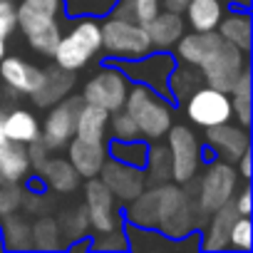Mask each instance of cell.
<instances>
[{
	"mask_svg": "<svg viewBox=\"0 0 253 253\" xmlns=\"http://www.w3.org/2000/svg\"><path fill=\"white\" fill-rule=\"evenodd\" d=\"M62 0H18L15 25L28 47L40 57H52L65 28Z\"/></svg>",
	"mask_w": 253,
	"mask_h": 253,
	"instance_id": "1",
	"label": "cell"
},
{
	"mask_svg": "<svg viewBox=\"0 0 253 253\" xmlns=\"http://www.w3.org/2000/svg\"><path fill=\"white\" fill-rule=\"evenodd\" d=\"M201 223L204 216L186 184H157V231H162L169 238H186L189 233L199 231Z\"/></svg>",
	"mask_w": 253,
	"mask_h": 253,
	"instance_id": "2",
	"label": "cell"
},
{
	"mask_svg": "<svg viewBox=\"0 0 253 253\" xmlns=\"http://www.w3.org/2000/svg\"><path fill=\"white\" fill-rule=\"evenodd\" d=\"M124 109L129 112L139 126V134L147 142H162L174 124V102L157 89L132 82L124 99Z\"/></svg>",
	"mask_w": 253,
	"mask_h": 253,
	"instance_id": "3",
	"label": "cell"
},
{
	"mask_svg": "<svg viewBox=\"0 0 253 253\" xmlns=\"http://www.w3.org/2000/svg\"><path fill=\"white\" fill-rule=\"evenodd\" d=\"M102 55V25L97 18H72L67 33H62L52 60L67 72L84 70L94 57Z\"/></svg>",
	"mask_w": 253,
	"mask_h": 253,
	"instance_id": "4",
	"label": "cell"
},
{
	"mask_svg": "<svg viewBox=\"0 0 253 253\" xmlns=\"http://www.w3.org/2000/svg\"><path fill=\"white\" fill-rule=\"evenodd\" d=\"M189 184H194V189H189V191L194 194V201H196L201 216L206 218L211 211L233 201L241 179H238V171L233 164H228L223 159H211V162L201 164L199 174Z\"/></svg>",
	"mask_w": 253,
	"mask_h": 253,
	"instance_id": "5",
	"label": "cell"
},
{
	"mask_svg": "<svg viewBox=\"0 0 253 253\" xmlns=\"http://www.w3.org/2000/svg\"><path fill=\"white\" fill-rule=\"evenodd\" d=\"M99 25H102V52H107V57H112L114 62L137 60L152 50L147 28L134 20L104 15Z\"/></svg>",
	"mask_w": 253,
	"mask_h": 253,
	"instance_id": "6",
	"label": "cell"
},
{
	"mask_svg": "<svg viewBox=\"0 0 253 253\" xmlns=\"http://www.w3.org/2000/svg\"><path fill=\"white\" fill-rule=\"evenodd\" d=\"M129 84H132V80L124 75L119 62H104L84 80L80 97L87 104H97L107 112H117L124 107Z\"/></svg>",
	"mask_w": 253,
	"mask_h": 253,
	"instance_id": "7",
	"label": "cell"
},
{
	"mask_svg": "<svg viewBox=\"0 0 253 253\" xmlns=\"http://www.w3.org/2000/svg\"><path fill=\"white\" fill-rule=\"evenodd\" d=\"M164 139H167L164 144H167L169 157H171V181L189 184L204 164V157H201L204 142H201V137L191 129L189 124L174 122Z\"/></svg>",
	"mask_w": 253,
	"mask_h": 253,
	"instance_id": "8",
	"label": "cell"
},
{
	"mask_svg": "<svg viewBox=\"0 0 253 253\" xmlns=\"http://www.w3.org/2000/svg\"><path fill=\"white\" fill-rule=\"evenodd\" d=\"M184 117L189 119V124L201 126V129L213 126V124L231 122L233 119L231 97H228V92L201 84L184 99Z\"/></svg>",
	"mask_w": 253,
	"mask_h": 253,
	"instance_id": "9",
	"label": "cell"
},
{
	"mask_svg": "<svg viewBox=\"0 0 253 253\" xmlns=\"http://www.w3.org/2000/svg\"><path fill=\"white\" fill-rule=\"evenodd\" d=\"M176 62L179 60H176V55L171 50H149L147 55H142L137 60L119 62V67L124 70V75L129 77L132 82L147 84V87L157 89L159 94L169 97L167 82H169V75L174 72Z\"/></svg>",
	"mask_w": 253,
	"mask_h": 253,
	"instance_id": "10",
	"label": "cell"
},
{
	"mask_svg": "<svg viewBox=\"0 0 253 253\" xmlns=\"http://www.w3.org/2000/svg\"><path fill=\"white\" fill-rule=\"evenodd\" d=\"M82 206L87 211V221H89V231H109V228H119L124 226V216L117 206V199L112 196V191L104 186V181L99 176L92 179H82Z\"/></svg>",
	"mask_w": 253,
	"mask_h": 253,
	"instance_id": "11",
	"label": "cell"
},
{
	"mask_svg": "<svg viewBox=\"0 0 253 253\" xmlns=\"http://www.w3.org/2000/svg\"><path fill=\"white\" fill-rule=\"evenodd\" d=\"M80 104H82L80 94H67L65 99L45 109V117L40 122V139L50 152L65 149L67 142L75 137V119Z\"/></svg>",
	"mask_w": 253,
	"mask_h": 253,
	"instance_id": "12",
	"label": "cell"
},
{
	"mask_svg": "<svg viewBox=\"0 0 253 253\" xmlns=\"http://www.w3.org/2000/svg\"><path fill=\"white\" fill-rule=\"evenodd\" d=\"M201 80L204 84L221 89V92H231V87L238 82V77L248 70V52L238 50L236 45L223 42L211 60H206L201 67Z\"/></svg>",
	"mask_w": 253,
	"mask_h": 253,
	"instance_id": "13",
	"label": "cell"
},
{
	"mask_svg": "<svg viewBox=\"0 0 253 253\" xmlns=\"http://www.w3.org/2000/svg\"><path fill=\"white\" fill-rule=\"evenodd\" d=\"M209 149L216 152V159H223L228 164H236V159L246 152H251V134L248 126H241L236 119L223 122V124H213L204 129V139H201Z\"/></svg>",
	"mask_w": 253,
	"mask_h": 253,
	"instance_id": "14",
	"label": "cell"
},
{
	"mask_svg": "<svg viewBox=\"0 0 253 253\" xmlns=\"http://www.w3.org/2000/svg\"><path fill=\"white\" fill-rule=\"evenodd\" d=\"M99 179L112 191L117 204L132 201L134 196H139L149 186L147 174H144L142 167H132V164H124V162H117V159H107L104 162V167L99 171Z\"/></svg>",
	"mask_w": 253,
	"mask_h": 253,
	"instance_id": "15",
	"label": "cell"
},
{
	"mask_svg": "<svg viewBox=\"0 0 253 253\" xmlns=\"http://www.w3.org/2000/svg\"><path fill=\"white\" fill-rule=\"evenodd\" d=\"M45 77V67L20 57V55H5L0 60V82L15 94H30L40 87Z\"/></svg>",
	"mask_w": 253,
	"mask_h": 253,
	"instance_id": "16",
	"label": "cell"
},
{
	"mask_svg": "<svg viewBox=\"0 0 253 253\" xmlns=\"http://www.w3.org/2000/svg\"><path fill=\"white\" fill-rule=\"evenodd\" d=\"M38 179L42 181L47 194H60V196H70L82 186V176L75 171L67 157H57L55 152L40 164Z\"/></svg>",
	"mask_w": 253,
	"mask_h": 253,
	"instance_id": "17",
	"label": "cell"
},
{
	"mask_svg": "<svg viewBox=\"0 0 253 253\" xmlns=\"http://www.w3.org/2000/svg\"><path fill=\"white\" fill-rule=\"evenodd\" d=\"M77 84V72H67L57 65L45 67V77L40 82V87L35 92H30V102L35 104V109H47L52 104H57L60 99H65L67 94H72Z\"/></svg>",
	"mask_w": 253,
	"mask_h": 253,
	"instance_id": "18",
	"label": "cell"
},
{
	"mask_svg": "<svg viewBox=\"0 0 253 253\" xmlns=\"http://www.w3.org/2000/svg\"><path fill=\"white\" fill-rule=\"evenodd\" d=\"M221 45H223V38L216 30H211V33H194L191 30V33H184L179 38V42L174 45L171 52L176 55L179 62L191 65V67H201L206 60L213 57V52Z\"/></svg>",
	"mask_w": 253,
	"mask_h": 253,
	"instance_id": "19",
	"label": "cell"
},
{
	"mask_svg": "<svg viewBox=\"0 0 253 253\" xmlns=\"http://www.w3.org/2000/svg\"><path fill=\"white\" fill-rule=\"evenodd\" d=\"M65 152H67V162L75 167V171H77L82 179L99 176L104 162L109 159V154H107V142H84V139L72 137V139L67 142Z\"/></svg>",
	"mask_w": 253,
	"mask_h": 253,
	"instance_id": "20",
	"label": "cell"
},
{
	"mask_svg": "<svg viewBox=\"0 0 253 253\" xmlns=\"http://www.w3.org/2000/svg\"><path fill=\"white\" fill-rule=\"evenodd\" d=\"M241 213L236 211L233 201L223 204L221 209L211 211L206 218H204V231L199 233V248L201 251H226L228 248V233H231V226L233 221L238 218Z\"/></svg>",
	"mask_w": 253,
	"mask_h": 253,
	"instance_id": "21",
	"label": "cell"
},
{
	"mask_svg": "<svg viewBox=\"0 0 253 253\" xmlns=\"http://www.w3.org/2000/svg\"><path fill=\"white\" fill-rule=\"evenodd\" d=\"M144 28H147L152 50H174L179 38L186 33L184 15L176 10H169V8H162L159 15H154Z\"/></svg>",
	"mask_w": 253,
	"mask_h": 253,
	"instance_id": "22",
	"label": "cell"
},
{
	"mask_svg": "<svg viewBox=\"0 0 253 253\" xmlns=\"http://www.w3.org/2000/svg\"><path fill=\"white\" fill-rule=\"evenodd\" d=\"M33 176L28 147L18 142L0 144V184H25Z\"/></svg>",
	"mask_w": 253,
	"mask_h": 253,
	"instance_id": "23",
	"label": "cell"
},
{
	"mask_svg": "<svg viewBox=\"0 0 253 253\" xmlns=\"http://www.w3.org/2000/svg\"><path fill=\"white\" fill-rule=\"evenodd\" d=\"M184 23L194 33H211L218 28L221 18L226 15L223 0H189L181 10Z\"/></svg>",
	"mask_w": 253,
	"mask_h": 253,
	"instance_id": "24",
	"label": "cell"
},
{
	"mask_svg": "<svg viewBox=\"0 0 253 253\" xmlns=\"http://www.w3.org/2000/svg\"><path fill=\"white\" fill-rule=\"evenodd\" d=\"M109 114L107 109L97 107V104H87L82 102L77 109V119H75V137L84 139V142H107L109 134Z\"/></svg>",
	"mask_w": 253,
	"mask_h": 253,
	"instance_id": "25",
	"label": "cell"
},
{
	"mask_svg": "<svg viewBox=\"0 0 253 253\" xmlns=\"http://www.w3.org/2000/svg\"><path fill=\"white\" fill-rule=\"evenodd\" d=\"M216 33L223 38V42L236 45L238 50L251 55V35H253V30H251V13L248 10H238V8H233L231 13L226 10V15L221 18Z\"/></svg>",
	"mask_w": 253,
	"mask_h": 253,
	"instance_id": "26",
	"label": "cell"
},
{
	"mask_svg": "<svg viewBox=\"0 0 253 253\" xmlns=\"http://www.w3.org/2000/svg\"><path fill=\"white\" fill-rule=\"evenodd\" d=\"M5 137L8 142H18V144H30L35 139H40V119L35 112L30 109H23V107H15L10 112H5Z\"/></svg>",
	"mask_w": 253,
	"mask_h": 253,
	"instance_id": "27",
	"label": "cell"
},
{
	"mask_svg": "<svg viewBox=\"0 0 253 253\" xmlns=\"http://www.w3.org/2000/svg\"><path fill=\"white\" fill-rule=\"evenodd\" d=\"M124 223L139 226V228H154L157 223V184H149L139 196L124 204Z\"/></svg>",
	"mask_w": 253,
	"mask_h": 253,
	"instance_id": "28",
	"label": "cell"
},
{
	"mask_svg": "<svg viewBox=\"0 0 253 253\" xmlns=\"http://www.w3.org/2000/svg\"><path fill=\"white\" fill-rule=\"evenodd\" d=\"M0 246L5 251H33L30 221L25 218V213L13 211L0 218Z\"/></svg>",
	"mask_w": 253,
	"mask_h": 253,
	"instance_id": "29",
	"label": "cell"
},
{
	"mask_svg": "<svg viewBox=\"0 0 253 253\" xmlns=\"http://www.w3.org/2000/svg\"><path fill=\"white\" fill-rule=\"evenodd\" d=\"M30 236H33L35 251H62V248H67V238L62 233V226H60L57 216H52V213L35 216V221L30 223Z\"/></svg>",
	"mask_w": 253,
	"mask_h": 253,
	"instance_id": "30",
	"label": "cell"
},
{
	"mask_svg": "<svg viewBox=\"0 0 253 253\" xmlns=\"http://www.w3.org/2000/svg\"><path fill=\"white\" fill-rule=\"evenodd\" d=\"M204 80H201V70L199 67H191V65H184V62H176L174 72L169 75V82H167V92H169V99H179L184 102L196 87H201Z\"/></svg>",
	"mask_w": 253,
	"mask_h": 253,
	"instance_id": "31",
	"label": "cell"
},
{
	"mask_svg": "<svg viewBox=\"0 0 253 253\" xmlns=\"http://www.w3.org/2000/svg\"><path fill=\"white\" fill-rule=\"evenodd\" d=\"M144 174L149 184H164L171 181V157L169 149L162 142H149V152H147V162H144Z\"/></svg>",
	"mask_w": 253,
	"mask_h": 253,
	"instance_id": "32",
	"label": "cell"
},
{
	"mask_svg": "<svg viewBox=\"0 0 253 253\" xmlns=\"http://www.w3.org/2000/svg\"><path fill=\"white\" fill-rule=\"evenodd\" d=\"M147 152H149V142L147 139H129V142L107 139V154H109V159L132 164V167H142L144 169Z\"/></svg>",
	"mask_w": 253,
	"mask_h": 253,
	"instance_id": "33",
	"label": "cell"
},
{
	"mask_svg": "<svg viewBox=\"0 0 253 253\" xmlns=\"http://www.w3.org/2000/svg\"><path fill=\"white\" fill-rule=\"evenodd\" d=\"M228 97H231L233 119L241 126H251V67L238 77V82L231 87Z\"/></svg>",
	"mask_w": 253,
	"mask_h": 253,
	"instance_id": "34",
	"label": "cell"
},
{
	"mask_svg": "<svg viewBox=\"0 0 253 253\" xmlns=\"http://www.w3.org/2000/svg\"><path fill=\"white\" fill-rule=\"evenodd\" d=\"M117 0H62L65 18H97L102 20L104 15L112 13Z\"/></svg>",
	"mask_w": 253,
	"mask_h": 253,
	"instance_id": "35",
	"label": "cell"
},
{
	"mask_svg": "<svg viewBox=\"0 0 253 253\" xmlns=\"http://www.w3.org/2000/svg\"><path fill=\"white\" fill-rule=\"evenodd\" d=\"M57 221L62 226V233H65L67 243L89 233V221H87L84 206H70V209H65L62 216H57Z\"/></svg>",
	"mask_w": 253,
	"mask_h": 253,
	"instance_id": "36",
	"label": "cell"
},
{
	"mask_svg": "<svg viewBox=\"0 0 253 253\" xmlns=\"http://www.w3.org/2000/svg\"><path fill=\"white\" fill-rule=\"evenodd\" d=\"M109 139H122V142H129V139H142L139 134V126L134 122V117L126 112L124 107L109 114V129H107Z\"/></svg>",
	"mask_w": 253,
	"mask_h": 253,
	"instance_id": "37",
	"label": "cell"
},
{
	"mask_svg": "<svg viewBox=\"0 0 253 253\" xmlns=\"http://www.w3.org/2000/svg\"><path fill=\"white\" fill-rule=\"evenodd\" d=\"M92 238V251H129V238H126V228H109V231H97Z\"/></svg>",
	"mask_w": 253,
	"mask_h": 253,
	"instance_id": "38",
	"label": "cell"
},
{
	"mask_svg": "<svg viewBox=\"0 0 253 253\" xmlns=\"http://www.w3.org/2000/svg\"><path fill=\"white\" fill-rule=\"evenodd\" d=\"M253 246V226H251V216H238L231 226L228 233V248L233 251H243L248 253Z\"/></svg>",
	"mask_w": 253,
	"mask_h": 253,
	"instance_id": "39",
	"label": "cell"
},
{
	"mask_svg": "<svg viewBox=\"0 0 253 253\" xmlns=\"http://www.w3.org/2000/svg\"><path fill=\"white\" fill-rule=\"evenodd\" d=\"M25 186L23 184H0V218L23 209Z\"/></svg>",
	"mask_w": 253,
	"mask_h": 253,
	"instance_id": "40",
	"label": "cell"
},
{
	"mask_svg": "<svg viewBox=\"0 0 253 253\" xmlns=\"http://www.w3.org/2000/svg\"><path fill=\"white\" fill-rule=\"evenodd\" d=\"M162 8H164L162 0H132V15H134V23L147 25L154 15H159Z\"/></svg>",
	"mask_w": 253,
	"mask_h": 253,
	"instance_id": "41",
	"label": "cell"
},
{
	"mask_svg": "<svg viewBox=\"0 0 253 253\" xmlns=\"http://www.w3.org/2000/svg\"><path fill=\"white\" fill-rule=\"evenodd\" d=\"M50 154H52V152L42 144V139H35V142H30V144H28V159H30V167H33L35 171L40 169V164H42Z\"/></svg>",
	"mask_w": 253,
	"mask_h": 253,
	"instance_id": "42",
	"label": "cell"
},
{
	"mask_svg": "<svg viewBox=\"0 0 253 253\" xmlns=\"http://www.w3.org/2000/svg\"><path fill=\"white\" fill-rule=\"evenodd\" d=\"M233 206H236V211L241 216H251V186H248V181H243V186L236 191Z\"/></svg>",
	"mask_w": 253,
	"mask_h": 253,
	"instance_id": "43",
	"label": "cell"
},
{
	"mask_svg": "<svg viewBox=\"0 0 253 253\" xmlns=\"http://www.w3.org/2000/svg\"><path fill=\"white\" fill-rule=\"evenodd\" d=\"M236 171H238V179L241 181H251V152H246V154H241L238 159H236Z\"/></svg>",
	"mask_w": 253,
	"mask_h": 253,
	"instance_id": "44",
	"label": "cell"
},
{
	"mask_svg": "<svg viewBox=\"0 0 253 253\" xmlns=\"http://www.w3.org/2000/svg\"><path fill=\"white\" fill-rule=\"evenodd\" d=\"M18 30L15 25V15H0V40H10V35Z\"/></svg>",
	"mask_w": 253,
	"mask_h": 253,
	"instance_id": "45",
	"label": "cell"
},
{
	"mask_svg": "<svg viewBox=\"0 0 253 253\" xmlns=\"http://www.w3.org/2000/svg\"><path fill=\"white\" fill-rule=\"evenodd\" d=\"M164 3V8H169V10H176V13H181L184 10V5L189 3V0H162Z\"/></svg>",
	"mask_w": 253,
	"mask_h": 253,
	"instance_id": "46",
	"label": "cell"
},
{
	"mask_svg": "<svg viewBox=\"0 0 253 253\" xmlns=\"http://www.w3.org/2000/svg\"><path fill=\"white\" fill-rule=\"evenodd\" d=\"M3 119H5V109L0 107V144H3V142H8V137H5V124H3Z\"/></svg>",
	"mask_w": 253,
	"mask_h": 253,
	"instance_id": "47",
	"label": "cell"
},
{
	"mask_svg": "<svg viewBox=\"0 0 253 253\" xmlns=\"http://www.w3.org/2000/svg\"><path fill=\"white\" fill-rule=\"evenodd\" d=\"M231 5L238 10H251V0H231Z\"/></svg>",
	"mask_w": 253,
	"mask_h": 253,
	"instance_id": "48",
	"label": "cell"
},
{
	"mask_svg": "<svg viewBox=\"0 0 253 253\" xmlns=\"http://www.w3.org/2000/svg\"><path fill=\"white\" fill-rule=\"evenodd\" d=\"M5 55H8V42H5V40H0V60H3Z\"/></svg>",
	"mask_w": 253,
	"mask_h": 253,
	"instance_id": "49",
	"label": "cell"
}]
</instances>
